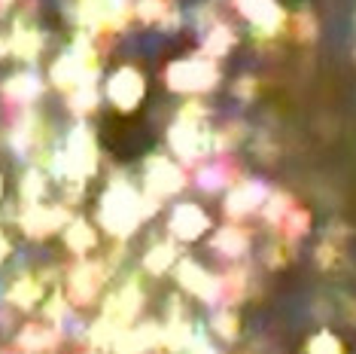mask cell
<instances>
[{
    "label": "cell",
    "instance_id": "6da1fadb",
    "mask_svg": "<svg viewBox=\"0 0 356 354\" xmlns=\"http://www.w3.org/2000/svg\"><path fill=\"white\" fill-rule=\"evenodd\" d=\"M152 211H156V205H149L147 199H140L131 187H125V183H113L101 199L98 220L110 236H131V232L137 229V223Z\"/></svg>",
    "mask_w": 356,
    "mask_h": 354
},
{
    "label": "cell",
    "instance_id": "7a4b0ae2",
    "mask_svg": "<svg viewBox=\"0 0 356 354\" xmlns=\"http://www.w3.org/2000/svg\"><path fill=\"white\" fill-rule=\"evenodd\" d=\"M95 162H98V153H95V138L88 128H76L70 134L67 147L58 156V168L61 174L67 177H88L95 171Z\"/></svg>",
    "mask_w": 356,
    "mask_h": 354
},
{
    "label": "cell",
    "instance_id": "3957f363",
    "mask_svg": "<svg viewBox=\"0 0 356 354\" xmlns=\"http://www.w3.org/2000/svg\"><path fill=\"white\" fill-rule=\"evenodd\" d=\"M143 88H147L143 86V77L137 74L134 68H122V70H116L113 79L107 83V95L119 110H134L143 98Z\"/></svg>",
    "mask_w": 356,
    "mask_h": 354
},
{
    "label": "cell",
    "instance_id": "277c9868",
    "mask_svg": "<svg viewBox=\"0 0 356 354\" xmlns=\"http://www.w3.org/2000/svg\"><path fill=\"white\" fill-rule=\"evenodd\" d=\"M168 83L177 92H201L213 83V70L207 68L204 61L189 59V61H177L171 70H168Z\"/></svg>",
    "mask_w": 356,
    "mask_h": 354
},
{
    "label": "cell",
    "instance_id": "5b68a950",
    "mask_svg": "<svg viewBox=\"0 0 356 354\" xmlns=\"http://www.w3.org/2000/svg\"><path fill=\"white\" fill-rule=\"evenodd\" d=\"M101 281H104V269L98 263H79L74 275H70V300L76 305L95 302V296L101 291Z\"/></svg>",
    "mask_w": 356,
    "mask_h": 354
},
{
    "label": "cell",
    "instance_id": "8992f818",
    "mask_svg": "<svg viewBox=\"0 0 356 354\" xmlns=\"http://www.w3.org/2000/svg\"><path fill=\"white\" fill-rule=\"evenodd\" d=\"M147 187L156 199H165V196H174L177 190L183 187V174L180 168L168 159H152L147 165Z\"/></svg>",
    "mask_w": 356,
    "mask_h": 354
},
{
    "label": "cell",
    "instance_id": "52a82bcc",
    "mask_svg": "<svg viewBox=\"0 0 356 354\" xmlns=\"http://www.w3.org/2000/svg\"><path fill=\"white\" fill-rule=\"evenodd\" d=\"M61 223H67V211L64 208H49V205H31L28 214L22 217V226H25L28 236L34 238H43L49 236V232H55L61 226Z\"/></svg>",
    "mask_w": 356,
    "mask_h": 354
},
{
    "label": "cell",
    "instance_id": "ba28073f",
    "mask_svg": "<svg viewBox=\"0 0 356 354\" xmlns=\"http://www.w3.org/2000/svg\"><path fill=\"white\" fill-rule=\"evenodd\" d=\"M207 229V217L198 205H177V211L171 214V232L183 241L198 238Z\"/></svg>",
    "mask_w": 356,
    "mask_h": 354
},
{
    "label": "cell",
    "instance_id": "9c48e42d",
    "mask_svg": "<svg viewBox=\"0 0 356 354\" xmlns=\"http://www.w3.org/2000/svg\"><path fill=\"white\" fill-rule=\"evenodd\" d=\"M140 300H143V296H140V291H137V284H128L125 291H119L107 302V309H104V318L125 330V324L137 315V309H140Z\"/></svg>",
    "mask_w": 356,
    "mask_h": 354
},
{
    "label": "cell",
    "instance_id": "30bf717a",
    "mask_svg": "<svg viewBox=\"0 0 356 354\" xmlns=\"http://www.w3.org/2000/svg\"><path fill=\"white\" fill-rule=\"evenodd\" d=\"M180 284L186 287V291H192V293H201L204 300H213L216 296V281L207 275L201 266H195V263H183L180 266Z\"/></svg>",
    "mask_w": 356,
    "mask_h": 354
},
{
    "label": "cell",
    "instance_id": "8fae6325",
    "mask_svg": "<svg viewBox=\"0 0 356 354\" xmlns=\"http://www.w3.org/2000/svg\"><path fill=\"white\" fill-rule=\"evenodd\" d=\"M52 79L55 86L61 88H79L83 83H88V79H83V61H79V55H64V59L55 61L52 68Z\"/></svg>",
    "mask_w": 356,
    "mask_h": 354
},
{
    "label": "cell",
    "instance_id": "7c38bea8",
    "mask_svg": "<svg viewBox=\"0 0 356 354\" xmlns=\"http://www.w3.org/2000/svg\"><path fill=\"white\" fill-rule=\"evenodd\" d=\"M0 92H3L10 101H15V104H25V101H34L40 95V83L34 77H28V74H15V77L6 79Z\"/></svg>",
    "mask_w": 356,
    "mask_h": 354
},
{
    "label": "cell",
    "instance_id": "4fadbf2b",
    "mask_svg": "<svg viewBox=\"0 0 356 354\" xmlns=\"http://www.w3.org/2000/svg\"><path fill=\"white\" fill-rule=\"evenodd\" d=\"M55 345V330L43 324H31L19 333V348L25 351H46Z\"/></svg>",
    "mask_w": 356,
    "mask_h": 354
},
{
    "label": "cell",
    "instance_id": "5bb4252c",
    "mask_svg": "<svg viewBox=\"0 0 356 354\" xmlns=\"http://www.w3.org/2000/svg\"><path fill=\"white\" fill-rule=\"evenodd\" d=\"M95 241H98V236H95V229L88 226V223L74 220L67 226V247L70 251L83 254V251H88V247H95Z\"/></svg>",
    "mask_w": 356,
    "mask_h": 354
},
{
    "label": "cell",
    "instance_id": "9a60e30c",
    "mask_svg": "<svg viewBox=\"0 0 356 354\" xmlns=\"http://www.w3.org/2000/svg\"><path fill=\"white\" fill-rule=\"evenodd\" d=\"M10 300L15 305H34L40 300V284L34 278H19L10 291Z\"/></svg>",
    "mask_w": 356,
    "mask_h": 354
},
{
    "label": "cell",
    "instance_id": "2e32d148",
    "mask_svg": "<svg viewBox=\"0 0 356 354\" xmlns=\"http://www.w3.org/2000/svg\"><path fill=\"white\" fill-rule=\"evenodd\" d=\"M171 263H174V247L171 245H159V247H152V251L147 254V269L156 272V275H161Z\"/></svg>",
    "mask_w": 356,
    "mask_h": 354
},
{
    "label": "cell",
    "instance_id": "e0dca14e",
    "mask_svg": "<svg viewBox=\"0 0 356 354\" xmlns=\"http://www.w3.org/2000/svg\"><path fill=\"white\" fill-rule=\"evenodd\" d=\"M43 192H46V180H43V174H40V171H31V174L25 177V183H22V196H25V202L37 205L40 199H43Z\"/></svg>",
    "mask_w": 356,
    "mask_h": 354
},
{
    "label": "cell",
    "instance_id": "ac0fdd59",
    "mask_svg": "<svg viewBox=\"0 0 356 354\" xmlns=\"http://www.w3.org/2000/svg\"><path fill=\"white\" fill-rule=\"evenodd\" d=\"M95 101H98L95 83H83L79 88H74V110H79V114H88L95 107Z\"/></svg>",
    "mask_w": 356,
    "mask_h": 354
},
{
    "label": "cell",
    "instance_id": "d6986e66",
    "mask_svg": "<svg viewBox=\"0 0 356 354\" xmlns=\"http://www.w3.org/2000/svg\"><path fill=\"white\" fill-rule=\"evenodd\" d=\"M216 247L225 254H238L241 247H244V236H241L238 229H222L220 236H216Z\"/></svg>",
    "mask_w": 356,
    "mask_h": 354
},
{
    "label": "cell",
    "instance_id": "ffe728a7",
    "mask_svg": "<svg viewBox=\"0 0 356 354\" xmlns=\"http://www.w3.org/2000/svg\"><path fill=\"white\" fill-rule=\"evenodd\" d=\"M311 354H341V348H338V342L329 333H323L311 342Z\"/></svg>",
    "mask_w": 356,
    "mask_h": 354
},
{
    "label": "cell",
    "instance_id": "44dd1931",
    "mask_svg": "<svg viewBox=\"0 0 356 354\" xmlns=\"http://www.w3.org/2000/svg\"><path fill=\"white\" fill-rule=\"evenodd\" d=\"M6 251H10V241H6L3 236H0V260H3V256H6Z\"/></svg>",
    "mask_w": 356,
    "mask_h": 354
},
{
    "label": "cell",
    "instance_id": "7402d4cb",
    "mask_svg": "<svg viewBox=\"0 0 356 354\" xmlns=\"http://www.w3.org/2000/svg\"><path fill=\"white\" fill-rule=\"evenodd\" d=\"M0 192H3V180H0Z\"/></svg>",
    "mask_w": 356,
    "mask_h": 354
},
{
    "label": "cell",
    "instance_id": "603a6c76",
    "mask_svg": "<svg viewBox=\"0 0 356 354\" xmlns=\"http://www.w3.org/2000/svg\"><path fill=\"white\" fill-rule=\"evenodd\" d=\"M88 354H98V351H88Z\"/></svg>",
    "mask_w": 356,
    "mask_h": 354
},
{
    "label": "cell",
    "instance_id": "cb8c5ba5",
    "mask_svg": "<svg viewBox=\"0 0 356 354\" xmlns=\"http://www.w3.org/2000/svg\"><path fill=\"white\" fill-rule=\"evenodd\" d=\"M0 49H3V43H0Z\"/></svg>",
    "mask_w": 356,
    "mask_h": 354
},
{
    "label": "cell",
    "instance_id": "d4e9b609",
    "mask_svg": "<svg viewBox=\"0 0 356 354\" xmlns=\"http://www.w3.org/2000/svg\"><path fill=\"white\" fill-rule=\"evenodd\" d=\"M0 3H6V0H0Z\"/></svg>",
    "mask_w": 356,
    "mask_h": 354
}]
</instances>
